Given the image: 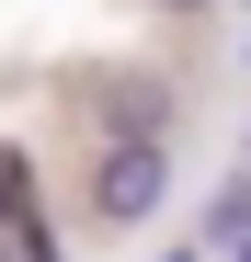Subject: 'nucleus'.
I'll return each instance as SVG.
<instances>
[{
    "label": "nucleus",
    "instance_id": "nucleus-2",
    "mask_svg": "<svg viewBox=\"0 0 251 262\" xmlns=\"http://www.w3.org/2000/svg\"><path fill=\"white\" fill-rule=\"evenodd\" d=\"M103 125L114 137H160V125H172V92H160V80H126V92H103Z\"/></svg>",
    "mask_w": 251,
    "mask_h": 262
},
{
    "label": "nucleus",
    "instance_id": "nucleus-6",
    "mask_svg": "<svg viewBox=\"0 0 251 262\" xmlns=\"http://www.w3.org/2000/svg\"><path fill=\"white\" fill-rule=\"evenodd\" d=\"M172 262H217V251H172Z\"/></svg>",
    "mask_w": 251,
    "mask_h": 262
},
{
    "label": "nucleus",
    "instance_id": "nucleus-1",
    "mask_svg": "<svg viewBox=\"0 0 251 262\" xmlns=\"http://www.w3.org/2000/svg\"><path fill=\"white\" fill-rule=\"evenodd\" d=\"M160 194H172L160 137H114V148H103V171H92V205L114 216V228H137V216H160Z\"/></svg>",
    "mask_w": 251,
    "mask_h": 262
},
{
    "label": "nucleus",
    "instance_id": "nucleus-3",
    "mask_svg": "<svg viewBox=\"0 0 251 262\" xmlns=\"http://www.w3.org/2000/svg\"><path fill=\"white\" fill-rule=\"evenodd\" d=\"M240 228H251V171H240V183H228V194H217V205H205V251H228V239H240Z\"/></svg>",
    "mask_w": 251,
    "mask_h": 262
},
{
    "label": "nucleus",
    "instance_id": "nucleus-4",
    "mask_svg": "<svg viewBox=\"0 0 251 262\" xmlns=\"http://www.w3.org/2000/svg\"><path fill=\"white\" fill-rule=\"evenodd\" d=\"M228 262H251V228H240V239H228Z\"/></svg>",
    "mask_w": 251,
    "mask_h": 262
},
{
    "label": "nucleus",
    "instance_id": "nucleus-5",
    "mask_svg": "<svg viewBox=\"0 0 251 262\" xmlns=\"http://www.w3.org/2000/svg\"><path fill=\"white\" fill-rule=\"evenodd\" d=\"M160 12H205V0H160Z\"/></svg>",
    "mask_w": 251,
    "mask_h": 262
}]
</instances>
